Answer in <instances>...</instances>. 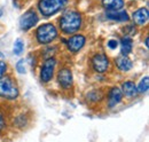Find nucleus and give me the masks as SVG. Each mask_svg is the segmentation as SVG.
I'll use <instances>...</instances> for the list:
<instances>
[{
	"label": "nucleus",
	"mask_w": 149,
	"mask_h": 142,
	"mask_svg": "<svg viewBox=\"0 0 149 142\" xmlns=\"http://www.w3.org/2000/svg\"><path fill=\"white\" fill-rule=\"evenodd\" d=\"M91 64L95 72L103 74L109 70L110 61H109V57L104 53H96L94 54L93 57L91 58Z\"/></svg>",
	"instance_id": "7"
},
{
	"label": "nucleus",
	"mask_w": 149,
	"mask_h": 142,
	"mask_svg": "<svg viewBox=\"0 0 149 142\" xmlns=\"http://www.w3.org/2000/svg\"><path fill=\"white\" fill-rule=\"evenodd\" d=\"M19 96V89L17 83L9 76L0 77V97L8 101L17 100Z\"/></svg>",
	"instance_id": "2"
},
{
	"label": "nucleus",
	"mask_w": 149,
	"mask_h": 142,
	"mask_svg": "<svg viewBox=\"0 0 149 142\" xmlns=\"http://www.w3.org/2000/svg\"><path fill=\"white\" fill-rule=\"evenodd\" d=\"M5 128H6V119H5L3 113L0 111V134L5 131Z\"/></svg>",
	"instance_id": "23"
},
{
	"label": "nucleus",
	"mask_w": 149,
	"mask_h": 142,
	"mask_svg": "<svg viewBox=\"0 0 149 142\" xmlns=\"http://www.w3.org/2000/svg\"><path fill=\"white\" fill-rule=\"evenodd\" d=\"M107 45H108V47L110 48V49H116L117 47H118V45H119V41L118 40H116V39H110L108 42H107Z\"/></svg>",
	"instance_id": "22"
},
{
	"label": "nucleus",
	"mask_w": 149,
	"mask_h": 142,
	"mask_svg": "<svg viewBox=\"0 0 149 142\" xmlns=\"http://www.w3.org/2000/svg\"><path fill=\"white\" fill-rule=\"evenodd\" d=\"M123 92L117 86H113L108 92V108L112 109L123 100Z\"/></svg>",
	"instance_id": "11"
},
{
	"label": "nucleus",
	"mask_w": 149,
	"mask_h": 142,
	"mask_svg": "<svg viewBox=\"0 0 149 142\" xmlns=\"http://www.w3.org/2000/svg\"><path fill=\"white\" fill-rule=\"evenodd\" d=\"M149 19V12L148 8L146 7H141L139 9H136L135 12H133L132 14V21L134 23V25L136 26H143L146 25V23Z\"/></svg>",
	"instance_id": "10"
},
{
	"label": "nucleus",
	"mask_w": 149,
	"mask_h": 142,
	"mask_svg": "<svg viewBox=\"0 0 149 142\" xmlns=\"http://www.w3.org/2000/svg\"><path fill=\"white\" fill-rule=\"evenodd\" d=\"M83 25L81 14L74 9L65 10L58 18V28L63 35H72L80 30Z\"/></svg>",
	"instance_id": "1"
},
{
	"label": "nucleus",
	"mask_w": 149,
	"mask_h": 142,
	"mask_svg": "<svg viewBox=\"0 0 149 142\" xmlns=\"http://www.w3.org/2000/svg\"><path fill=\"white\" fill-rule=\"evenodd\" d=\"M24 51V42L22 41V39H16L14 42V48L13 52L15 55H21Z\"/></svg>",
	"instance_id": "19"
},
{
	"label": "nucleus",
	"mask_w": 149,
	"mask_h": 142,
	"mask_svg": "<svg viewBox=\"0 0 149 142\" xmlns=\"http://www.w3.org/2000/svg\"><path fill=\"white\" fill-rule=\"evenodd\" d=\"M57 83L63 89H70L74 85V76L70 68H62L57 72Z\"/></svg>",
	"instance_id": "9"
},
{
	"label": "nucleus",
	"mask_w": 149,
	"mask_h": 142,
	"mask_svg": "<svg viewBox=\"0 0 149 142\" xmlns=\"http://www.w3.org/2000/svg\"><path fill=\"white\" fill-rule=\"evenodd\" d=\"M145 45H146V47H148L149 44H148V37H146V39H145Z\"/></svg>",
	"instance_id": "25"
},
{
	"label": "nucleus",
	"mask_w": 149,
	"mask_h": 142,
	"mask_svg": "<svg viewBox=\"0 0 149 142\" xmlns=\"http://www.w3.org/2000/svg\"><path fill=\"white\" fill-rule=\"evenodd\" d=\"M38 22H39V16H38L37 12L35 9L30 8L26 12H24V14L19 17V29L22 31H29L35 25H37Z\"/></svg>",
	"instance_id": "6"
},
{
	"label": "nucleus",
	"mask_w": 149,
	"mask_h": 142,
	"mask_svg": "<svg viewBox=\"0 0 149 142\" xmlns=\"http://www.w3.org/2000/svg\"><path fill=\"white\" fill-rule=\"evenodd\" d=\"M124 0H102V7L108 12L120 10L124 7Z\"/></svg>",
	"instance_id": "15"
},
{
	"label": "nucleus",
	"mask_w": 149,
	"mask_h": 142,
	"mask_svg": "<svg viewBox=\"0 0 149 142\" xmlns=\"http://www.w3.org/2000/svg\"><path fill=\"white\" fill-rule=\"evenodd\" d=\"M133 49V40L130 36H125L120 39V53L123 55H130Z\"/></svg>",
	"instance_id": "16"
},
{
	"label": "nucleus",
	"mask_w": 149,
	"mask_h": 142,
	"mask_svg": "<svg viewBox=\"0 0 149 142\" xmlns=\"http://www.w3.org/2000/svg\"><path fill=\"white\" fill-rule=\"evenodd\" d=\"M2 15H3V9H2L1 7H0V17H1Z\"/></svg>",
	"instance_id": "26"
},
{
	"label": "nucleus",
	"mask_w": 149,
	"mask_h": 142,
	"mask_svg": "<svg viewBox=\"0 0 149 142\" xmlns=\"http://www.w3.org/2000/svg\"><path fill=\"white\" fill-rule=\"evenodd\" d=\"M68 5V0H39L37 8L44 17H51L60 13Z\"/></svg>",
	"instance_id": "3"
},
{
	"label": "nucleus",
	"mask_w": 149,
	"mask_h": 142,
	"mask_svg": "<svg viewBox=\"0 0 149 142\" xmlns=\"http://www.w3.org/2000/svg\"><path fill=\"white\" fill-rule=\"evenodd\" d=\"M64 44L67 45L69 52L72 54L78 53L86 44V37L81 33H76V35H71L67 40H64Z\"/></svg>",
	"instance_id": "8"
},
{
	"label": "nucleus",
	"mask_w": 149,
	"mask_h": 142,
	"mask_svg": "<svg viewBox=\"0 0 149 142\" xmlns=\"http://www.w3.org/2000/svg\"><path fill=\"white\" fill-rule=\"evenodd\" d=\"M7 70H8V65H7V63H6L5 61L0 60V77L5 76V74L7 73Z\"/></svg>",
	"instance_id": "21"
},
{
	"label": "nucleus",
	"mask_w": 149,
	"mask_h": 142,
	"mask_svg": "<svg viewBox=\"0 0 149 142\" xmlns=\"http://www.w3.org/2000/svg\"><path fill=\"white\" fill-rule=\"evenodd\" d=\"M106 17L108 19L111 21H116V22H129L131 19V17L129 16L126 10H115V12H107Z\"/></svg>",
	"instance_id": "13"
},
{
	"label": "nucleus",
	"mask_w": 149,
	"mask_h": 142,
	"mask_svg": "<svg viewBox=\"0 0 149 142\" xmlns=\"http://www.w3.org/2000/svg\"><path fill=\"white\" fill-rule=\"evenodd\" d=\"M115 65L117 67V69L119 71H123V72H127L132 69L133 67V63L131 61V58L129 57V55H123L120 54L119 56H117L115 58Z\"/></svg>",
	"instance_id": "12"
},
{
	"label": "nucleus",
	"mask_w": 149,
	"mask_h": 142,
	"mask_svg": "<svg viewBox=\"0 0 149 142\" xmlns=\"http://www.w3.org/2000/svg\"><path fill=\"white\" fill-rule=\"evenodd\" d=\"M122 92H123V95H125L126 97L132 99V97H135L136 94H138V89H136V85L134 84V81L132 80H127V81H124L122 84Z\"/></svg>",
	"instance_id": "14"
},
{
	"label": "nucleus",
	"mask_w": 149,
	"mask_h": 142,
	"mask_svg": "<svg viewBox=\"0 0 149 142\" xmlns=\"http://www.w3.org/2000/svg\"><path fill=\"white\" fill-rule=\"evenodd\" d=\"M86 99H87V101H90L92 103L100 102L103 99V92H101L100 89H93L86 94Z\"/></svg>",
	"instance_id": "17"
},
{
	"label": "nucleus",
	"mask_w": 149,
	"mask_h": 142,
	"mask_svg": "<svg viewBox=\"0 0 149 142\" xmlns=\"http://www.w3.org/2000/svg\"><path fill=\"white\" fill-rule=\"evenodd\" d=\"M25 63H26V60H24V58H21L19 61H17V63H16V71L19 73H21V74H24L26 72Z\"/></svg>",
	"instance_id": "20"
},
{
	"label": "nucleus",
	"mask_w": 149,
	"mask_h": 142,
	"mask_svg": "<svg viewBox=\"0 0 149 142\" xmlns=\"http://www.w3.org/2000/svg\"><path fill=\"white\" fill-rule=\"evenodd\" d=\"M149 88V78L146 76L145 78H142L141 80H140V83H139V85L136 86V89H138V93H140V94H143V93H146Z\"/></svg>",
	"instance_id": "18"
},
{
	"label": "nucleus",
	"mask_w": 149,
	"mask_h": 142,
	"mask_svg": "<svg viewBox=\"0 0 149 142\" xmlns=\"http://www.w3.org/2000/svg\"><path fill=\"white\" fill-rule=\"evenodd\" d=\"M55 68H56V60L52 56L48 58H45L41 69H40V81L42 84H47L49 83L55 73Z\"/></svg>",
	"instance_id": "5"
},
{
	"label": "nucleus",
	"mask_w": 149,
	"mask_h": 142,
	"mask_svg": "<svg viewBox=\"0 0 149 142\" xmlns=\"http://www.w3.org/2000/svg\"><path fill=\"white\" fill-rule=\"evenodd\" d=\"M124 31H125V35H130V36L135 35V28H134V24H133V25H127V26L124 29Z\"/></svg>",
	"instance_id": "24"
},
{
	"label": "nucleus",
	"mask_w": 149,
	"mask_h": 142,
	"mask_svg": "<svg viewBox=\"0 0 149 142\" xmlns=\"http://www.w3.org/2000/svg\"><path fill=\"white\" fill-rule=\"evenodd\" d=\"M58 37V30L53 23H45L36 30V39L40 45H48Z\"/></svg>",
	"instance_id": "4"
}]
</instances>
